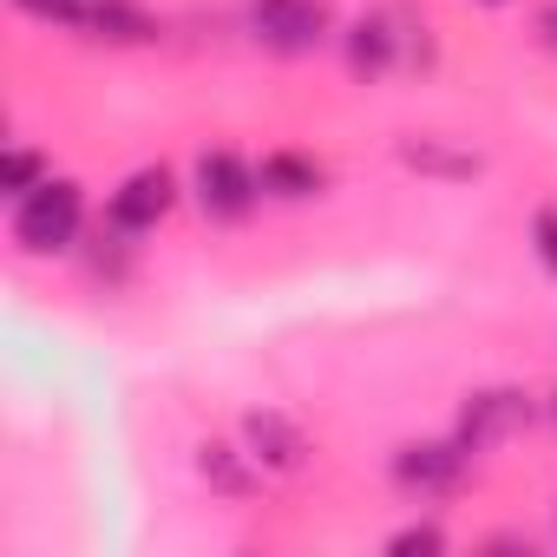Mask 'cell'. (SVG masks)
Listing matches in <instances>:
<instances>
[{"mask_svg": "<svg viewBox=\"0 0 557 557\" xmlns=\"http://www.w3.org/2000/svg\"><path fill=\"white\" fill-rule=\"evenodd\" d=\"M190 197H197V210H203L210 223H243V216L262 203V177H256V164L236 158L230 145H210V151H197V164H190Z\"/></svg>", "mask_w": 557, "mask_h": 557, "instance_id": "2", "label": "cell"}, {"mask_svg": "<svg viewBox=\"0 0 557 557\" xmlns=\"http://www.w3.org/2000/svg\"><path fill=\"white\" fill-rule=\"evenodd\" d=\"M249 40L283 60H302L335 40V14L329 0H249Z\"/></svg>", "mask_w": 557, "mask_h": 557, "instance_id": "3", "label": "cell"}, {"mask_svg": "<svg viewBox=\"0 0 557 557\" xmlns=\"http://www.w3.org/2000/svg\"><path fill=\"white\" fill-rule=\"evenodd\" d=\"M550 413H557V400H550Z\"/></svg>", "mask_w": 557, "mask_h": 557, "instance_id": "19", "label": "cell"}, {"mask_svg": "<svg viewBox=\"0 0 557 557\" xmlns=\"http://www.w3.org/2000/svg\"><path fill=\"white\" fill-rule=\"evenodd\" d=\"M387 550H400V557H407V550H426V557H433V550H446V531H440V524H407V531L387 537Z\"/></svg>", "mask_w": 557, "mask_h": 557, "instance_id": "16", "label": "cell"}, {"mask_svg": "<svg viewBox=\"0 0 557 557\" xmlns=\"http://www.w3.org/2000/svg\"><path fill=\"white\" fill-rule=\"evenodd\" d=\"M79 34H92L106 47H145V40H158V21L138 8V0H86V27Z\"/></svg>", "mask_w": 557, "mask_h": 557, "instance_id": "10", "label": "cell"}, {"mask_svg": "<svg viewBox=\"0 0 557 557\" xmlns=\"http://www.w3.org/2000/svg\"><path fill=\"white\" fill-rule=\"evenodd\" d=\"M400 53V34H394V14H361L348 34H342V60L355 79H381Z\"/></svg>", "mask_w": 557, "mask_h": 557, "instance_id": "9", "label": "cell"}, {"mask_svg": "<svg viewBox=\"0 0 557 557\" xmlns=\"http://www.w3.org/2000/svg\"><path fill=\"white\" fill-rule=\"evenodd\" d=\"M400 164H407V171H426V177H472V171H479V158H453V151H440V145H426V138H420V145L407 138V145H400Z\"/></svg>", "mask_w": 557, "mask_h": 557, "instance_id": "12", "label": "cell"}, {"mask_svg": "<svg viewBox=\"0 0 557 557\" xmlns=\"http://www.w3.org/2000/svg\"><path fill=\"white\" fill-rule=\"evenodd\" d=\"M531 256L544 262V275H557V210H531Z\"/></svg>", "mask_w": 557, "mask_h": 557, "instance_id": "15", "label": "cell"}, {"mask_svg": "<svg viewBox=\"0 0 557 557\" xmlns=\"http://www.w3.org/2000/svg\"><path fill=\"white\" fill-rule=\"evenodd\" d=\"M197 472H203V479H210L223 498H249L262 466L249 459V446L236 453V446H223V440H203V446H197Z\"/></svg>", "mask_w": 557, "mask_h": 557, "instance_id": "11", "label": "cell"}, {"mask_svg": "<svg viewBox=\"0 0 557 557\" xmlns=\"http://www.w3.org/2000/svg\"><path fill=\"white\" fill-rule=\"evenodd\" d=\"M256 177H262V197L269 203H309V197H322V184H329V171L309 158V151H262V164H256Z\"/></svg>", "mask_w": 557, "mask_h": 557, "instance_id": "8", "label": "cell"}, {"mask_svg": "<svg viewBox=\"0 0 557 557\" xmlns=\"http://www.w3.org/2000/svg\"><path fill=\"white\" fill-rule=\"evenodd\" d=\"M86 230V190L73 177H47L40 190L14 197V243L27 256H66Z\"/></svg>", "mask_w": 557, "mask_h": 557, "instance_id": "1", "label": "cell"}, {"mask_svg": "<svg viewBox=\"0 0 557 557\" xmlns=\"http://www.w3.org/2000/svg\"><path fill=\"white\" fill-rule=\"evenodd\" d=\"M518 426H531V400L518 394V387H485V394H472L466 400V413H459V446L466 453H485V446H498L505 433H518Z\"/></svg>", "mask_w": 557, "mask_h": 557, "instance_id": "6", "label": "cell"}, {"mask_svg": "<svg viewBox=\"0 0 557 557\" xmlns=\"http://www.w3.org/2000/svg\"><path fill=\"white\" fill-rule=\"evenodd\" d=\"M14 14L40 21V27H86V0H14Z\"/></svg>", "mask_w": 557, "mask_h": 557, "instance_id": "14", "label": "cell"}, {"mask_svg": "<svg viewBox=\"0 0 557 557\" xmlns=\"http://www.w3.org/2000/svg\"><path fill=\"white\" fill-rule=\"evenodd\" d=\"M171 203H177V177H171L164 164H145V171H132V177L106 197V230H119V236H151V230L171 216Z\"/></svg>", "mask_w": 557, "mask_h": 557, "instance_id": "4", "label": "cell"}, {"mask_svg": "<svg viewBox=\"0 0 557 557\" xmlns=\"http://www.w3.org/2000/svg\"><path fill=\"white\" fill-rule=\"evenodd\" d=\"M479 8H505V0H479Z\"/></svg>", "mask_w": 557, "mask_h": 557, "instance_id": "18", "label": "cell"}, {"mask_svg": "<svg viewBox=\"0 0 557 557\" xmlns=\"http://www.w3.org/2000/svg\"><path fill=\"white\" fill-rule=\"evenodd\" d=\"M537 40H544V47L557 53V0H550V8H544V14H537Z\"/></svg>", "mask_w": 557, "mask_h": 557, "instance_id": "17", "label": "cell"}, {"mask_svg": "<svg viewBox=\"0 0 557 557\" xmlns=\"http://www.w3.org/2000/svg\"><path fill=\"white\" fill-rule=\"evenodd\" d=\"M243 446L262 472H302V459H309V440L283 413H243Z\"/></svg>", "mask_w": 557, "mask_h": 557, "instance_id": "7", "label": "cell"}, {"mask_svg": "<svg viewBox=\"0 0 557 557\" xmlns=\"http://www.w3.org/2000/svg\"><path fill=\"white\" fill-rule=\"evenodd\" d=\"M47 177H53V164H47L40 151L14 145V151H8V177H0V190H8V197H27V190H40Z\"/></svg>", "mask_w": 557, "mask_h": 557, "instance_id": "13", "label": "cell"}, {"mask_svg": "<svg viewBox=\"0 0 557 557\" xmlns=\"http://www.w3.org/2000/svg\"><path fill=\"white\" fill-rule=\"evenodd\" d=\"M472 453L459 440H407L394 453V485L413 492V498H440V492H459Z\"/></svg>", "mask_w": 557, "mask_h": 557, "instance_id": "5", "label": "cell"}]
</instances>
